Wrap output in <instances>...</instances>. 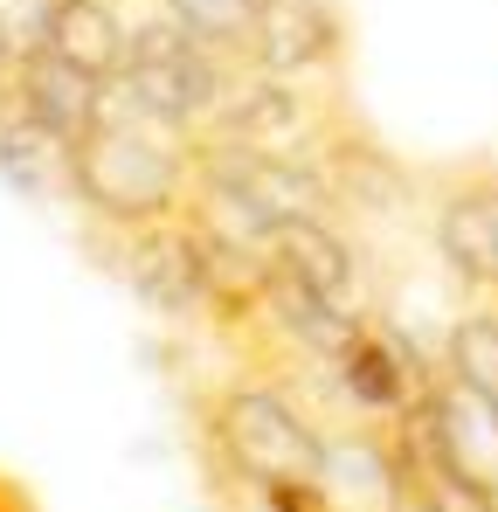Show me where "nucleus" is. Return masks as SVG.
I'll use <instances>...</instances> for the list:
<instances>
[{
    "label": "nucleus",
    "instance_id": "nucleus-15",
    "mask_svg": "<svg viewBox=\"0 0 498 512\" xmlns=\"http://www.w3.org/2000/svg\"><path fill=\"white\" fill-rule=\"evenodd\" d=\"M443 374H457L464 388H478L498 402V312H464L443 340Z\"/></svg>",
    "mask_w": 498,
    "mask_h": 512
},
{
    "label": "nucleus",
    "instance_id": "nucleus-12",
    "mask_svg": "<svg viewBox=\"0 0 498 512\" xmlns=\"http://www.w3.org/2000/svg\"><path fill=\"white\" fill-rule=\"evenodd\" d=\"M422 409H429V429H436L443 457L464 478H478V485L498 492V402H485L478 388H464L457 374H429Z\"/></svg>",
    "mask_w": 498,
    "mask_h": 512
},
{
    "label": "nucleus",
    "instance_id": "nucleus-17",
    "mask_svg": "<svg viewBox=\"0 0 498 512\" xmlns=\"http://www.w3.org/2000/svg\"><path fill=\"white\" fill-rule=\"evenodd\" d=\"M49 14H56V0H0V49L14 63L35 56L49 42Z\"/></svg>",
    "mask_w": 498,
    "mask_h": 512
},
{
    "label": "nucleus",
    "instance_id": "nucleus-2",
    "mask_svg": "<svg viewBox=\"0 0 498 512\" xmlns=\"http://www.w3.org/2000/svg\"><path fill=\"white\" fill-rule=\"evenodd\" d=\"M201 416V450L222 478H236L243 492L284 485V478H319V450L326 423L305 409L298 388H284L277 374H249L222 381L194 402Z\"/></svg>",
    "mask_w": 498,
    "mask_h": 512
},
{
    "label": "nucleus",
    "instance_id": "nucleus-13",
    "mask_svg": "<svg viewBox=\"0 0 498 512\" xmlns=\"http://www.w3.org/2000/svg\"><path fill=\"white\" fill-rule=\"evenodd\" d=\"M125 42H132V21L118 14V0H56L42 49H56L63 63H77L83 77H97V84H118Z\"/></svg>",
    "mask_w": 498,
    "mask_h": 512
},
{
    "label": "nucleus",
    "instance_id": "nucleus-10",
    "mask_svg": "<svg viewBox=\"0 0 498 512\" xmlns=\"http://www.w3.org/2000/svg\"><path fill=\"white\" fill-rule=\"evenodd\" d=\"M319 492L332 499V512H409L388 429H326Z\"/></svg>",
    "mask_w": 498,
    "mask_h": 512
},
{
    "label": "nucleus",
    "instance_id": "nucleus-14",
    "mask_svg": "<svg viewBox=\"0 0 498 512\" xmlns=\"http://www.w3.org/2000/svg\"><path fill=\"white\" fill-rule=\"evenodd\" d=\"M0 180L28 201H56V194H70V146L7 111L0 118Z\"/></svg>",
    "mask_w": 498,
    "mask_h": 512
},
{
    "label": "nucleus",
    "instance_id": "nucleus-1",
    "mask_svg": "<svg viewBox=\"0 0 498 512\" xmlns=\"http://www.w3.org/2000/svg\"><path fill=\"white\" fill-rule=\"evenodd\" d=\"M187 194H194V139L132 111L111 90L97 125L70 146V201L104 236H118V229H146V222L180 215Z\"/></svg>",
    "mask_w": 498,
    "mask_h": 512
},
{
    "label": "nucleus",
    "instance_id": "nucleus-5",
    "mask_svg": "<svg viewBox=\"0 0 498 512\" xmlns=\"http://www.w3.org/2000/svg\"><path fill=\"white\" fill-rule=\"evenodd\" d=\"M236 63L263 77H291V84L332 77L346 63V14L332 0H256Z\"/></svg>",
    "mask_w": 498,
    "mask_h": 512
},
{
    "label": "nucleus",
    "instance_id": "nucleus-19",
    "mask_svg": "<svg viewBox=\"0 0 498 512\" xmlns=\"http://www.w3.org/2000/svg\"><path fill=\"white\" fill-rule=\"evenodd\" d=\"M7 111H14V56L0 49V118H7Z\"/></svg>",
    "mask_w": 498,
    "mask_h": 512
},
{
    "label": "nucleus",
    "instance_id": "nucleus-18",
    "mask_svg": "<svg viewBox=\"0 0 498 512\" xmlns=\"http://www.w3.org/2000/svg\"><path fill=\"white\" fill-rule=\"evenodd\" d=\"M256 506L263 512H332V499L319 492V478H284V485H263Z\"/></svg>",
    "mask_w": 498,
    "mask_h": 512
},
{
    "label": "nucleus",
    "instance_id": "nucleus-7",
    "mask_svg": "<svg viewBox=\"0 0 498 512\" xmlns=\"http://www.w3.org/2000/svg\"><path fill=\"white\" fill-rule=\"evenodd\" d=\"M332 381H339V395L360 409V416H402L415 395L429 388V360L415 353V340L402 326H388V319H360L353 326V340L339 346V360L326 367Z\"/></svg>",
    "mask_w": 498,
    "mask_h": 512
},
{
    "label": "nucleus",
    "instance_id": "nucleus-9",
    "mask_svg": "<svg viewBox=\"0 0 498 512\" xmlns=\"http://www.w3.org/2000/svg\"><path fill=\"white\" fill-rule=\"evenodd\" d=\"M429 243L457 284L498 291V173H457L436 187Z\"/></svg>",
    "mask_w": 498,
    "mask_h": 512
},
{
    "label": "nucleus",
    "instance_id": "nucleus-20",
    "mask_svg": "<svg viewBox=\"0 0 498 512\" xmlns=\"http://www.w3.org/2000/svg\"><path fill=\"white\" fill-rule=\"evenodd\" d=\"M492 512H498V492H492Z\"/></svg>",
    "mask_w": 498,
    "mask_h": 512
},
{
    "label": "nucleus",
    "instance_id": "nucleus-3",
    "mask_svg": "<svg viewBox=\"0 0 498 512\" xmlns=\"http://www.w3.org/2000/svg\"><path fill=\"white\" fill-rule=\"evenodd\" d=\"M236 70H243V63H236L229 49L201 42V35L180 28L173 14H153V21L132 28L125 70H118L111 90H118L132 111H146V118H160V125H173V132L201 139L208 118L222 111V90H229Z\"/></svg>",
    "mask_w": 498,
    "mask_h": 512
},
{
    "label": "nucleus",
    "instance_id": "nucleus-4",
    "mask_svg": "<svg viewBox=\"0 0 498 512\" xmlns=\"http://www.w3.org/2000/svg\"><path fill=\"white\" fill-rule=\"evenodd\" d=\"M339 125L326 97H312L291 77H263V70H236L222 90V111L208 118V139L243 146V153H319Z\"/></svg>",
    "mask_w": 498,
    "mask_h": 512
},
{
    "label": "nucleus",
    "instance_id": "nucleus-6",
    "mask_svg": "<svg viewBox=\"0 0 498 512\" xmlns=\"http://www.w3.org/2000/svg\"><path fill=\"white\" fill-rule=\"evenodd\" d=\"M111 263L160 319H201L208 326V284H201V250H194L187 215H166V222H146V229H118Z\"/></svg>",
    "mask_w": 498,
    "mask_h": 512
},
{
    "label": "nucleus",
    "instance_id": "nucleus-16",
    "mask_svg": "<svg viewBox=\"0 0 498 512\" xmlns=\"http://www.w3.org/2000/svg\"><path fill=\"white\" fill-rule=\"evenodd\" d=\"M160 14H173L180 28H194L201 42H215V49H243V28L249 14H256V0H160Z\"/></svg>",
    "mask_w": 498,
    "mask_h": 512
},
{
    "label": "nucleus",
    "instance_id": "nucleus-8",
    "mask_svg": "<svg viewBox=\"0 0 498 512\" xmlns=\"http://www.w3.org/2000/svg\"><path fill=\"white\" fill-rule=\"evenodd\" d=\"M263 256H270L284 277H298V284H305L319 305H332V312H346V319H367V312H374V305H367L360 250L346 243V229L326 222V215H277Z\"/></svg>",
    "mask_w": 498,
    "mask_h": 512
},
{
    "label": "nucleus",
    "instance_id": "nucleus-11",
    "mask_svg": "<svg viewBox=\"0 0 498 512\" xmlns=\"http://www.w3.org/2000/svg\"><path fill=\"white\" fill-rule=\"evenodd\" d=\"M104 97H111V84L83 77L77 63H63L56 49H35V56L14 63V118H28L35 132H49L63 146H77L83 132L97 125Z\"/></svg>",
    "mask_w": 498,
    "mask_h": 512
}]
</instances>
